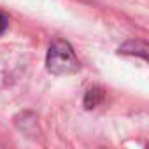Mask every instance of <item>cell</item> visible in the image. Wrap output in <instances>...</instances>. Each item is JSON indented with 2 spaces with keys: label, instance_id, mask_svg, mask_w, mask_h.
Returning <instances> with one entry per match:
<instances>
[{
  "label": "cell",
  "instance_id": "cell-3",
  "mask_svg": "<svg viewBox=\"0 0 149 149\" xmlns=\"http://www.w3.org/2000/svg\"><path fill=\"white\" fill-rule=\"evenodd\" d=\"M104 97H105V93H104V90H102L100 86H91V88L84 93V107H86V109L97 107V105L104 100Z\"/></svg>",
  "mask_w": 149,
  "mask_h": 149
},
{
  "label": "cell",
  "instance_id": "cell-5",
  "mask_svg": "<svg viewBox=\"0 0 149 149\" xmlns=\"http://www.w3.org/2000/svg\"><path fill=\"white\" fill-rule=\"evenodd\" d=\"M147 149H149V146H147Z\"/></svg>",
  "mask_w": 149,
  "mask_h": 149
},
{
  "label": "cell",
  "instance_id": "cell-4",
  "mask_svg": "<svg viewBox=\"0 0 149 149\" xmlns=\"http://www.w3.org/2000/svg\"><path fill=\"white\" fill-rule=\"evenodd\" d=\"M7 25H9V19H7V16L0 13V35H2V33L7 30Z\"/></svg>",
  "mask_w": 149,
  "mask_h": 149
},
{
  "label": "cell",
  "instance_id": "cell-1",
  "mask_svg": "<svg viewBox=\"0 0 149 149\" xmlns=\"http://www.w3.org/2000/svg\"><path fill=\"white\" fill-rule=\"evenodd\" d=\"M46 67L54 76H70V74H76L81 65L72 46L67 40L58 39L47 49Z\"/></svg>",
  "mask_w": 149,
  "mask_h": 149
},
{
  "label": "cell",
  "instance_id": "cell-2",
  "mask_svg": "<svg viewBox=\"0 0 149 149\" xmlns=\"http://www.w3.org/2000/svg\"><path fill=\"white\" fill-rule=\"evenodd\" d=\"M119 54H128V56H139L144 61L149 63V42L142 39H130L125 44L119 46Z\"/></svg>",
  "mask_w": 149,
  "mask_h": 149
}]
</instances>
